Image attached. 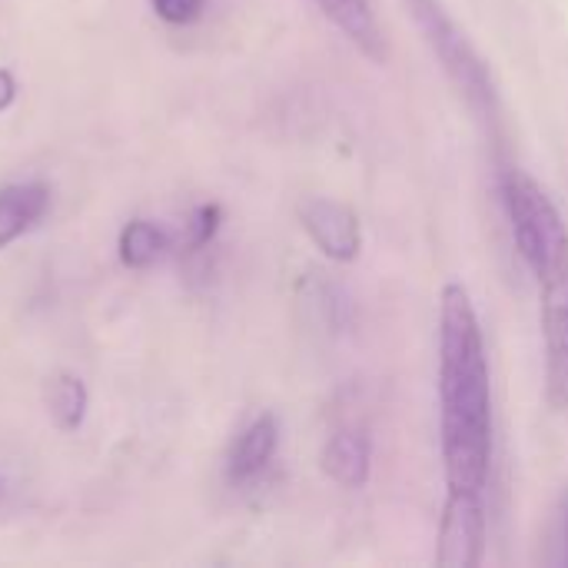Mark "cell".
Wrapping results in <instances>:
<instances>
[{"label":"cell","instance_id":"obj_1","mask_svg":"<svg viewBox=\"0 0 568 568\" xmlns=\"http://www.w3.org/2000/svg\"><path fill=\"white\" fill-rule=\"evenodd\" d=\"M439 446L446 493L486 496L493 473V379L479 313L463 283L439 293Z\"/></svg>","mask_w":568,"mask_h":568},{"label":"cell","instance_id":"obj_2","mask_svg":"<svg viewBox=\"0 0 568 568\" xmlns=\"http://www.w3.org/2000/svg\"><path fill=\"white\" fill-rule=\"evenodd\" d=\"M503 203L526 270L539 290L546 346V399L568 409V223L556 200L526 170H506Z\"/></svg>","mask_w":568,"mask_h":568},{"label":"cell","instance_id":"obj_3","mask_svg":"<svg viewBox=\"0 0 568 568\" xmlns=\"http://www.w3.org/2000/svg\"><path fill=\"white\" fill-rule=\"evenodd\" d=\"M406 7H409L423 40L429 43V50L436 53V60L443 63V70L456 83V90L469 100V106L479 110L483 116H496L499 93H496L489 63L473 47L466 30L449 17L443 0H406Z\"/></svg>","mask_w":568,"mask_h":568},{"label":"cell","instance_id":"obj_4","mask_svg":"<svg viewBox=\"0 0 568 568\" xmlns=\"http://www.w3.org/2000/svg\"><path fill=\"white\" fill-rule=\"evenodd\" d=\"M486 496H453L446 493L439 519L436 562L443 568H476L486 556Z\"/></svg>","mask_w":568,"mask_h":568},{"label":"cell","instance_id":"obj_5","mask_svg":"<svg viewBox=\"0 0 568 568\" xmlns=\"http://www.w3.org/2000/svg\"><path fill=\"white\" fill-rule=\"evenodd\" d=\"M300 223L313 246L333 263H353L363 250V226L356 210L339 200L310 196L300 203Z\"/></svg>","mask_w":568,"mask_h":568},{"label":"cell","instance_id":"obj_6","mask_svg":"<svg viewBox=\"0 0 568 568\" xmlns=\"http://www.w3.org/2000/svg\"><path fill=\"white\" fill-rule=\"evenodd\" d=\"M323 473L343 489H363L373 476V439L363 429H336L323 446Z\"/></svg>","mask_w":568,"mask_h":568},{"label":"cell","instance_id":"obj_7","mask_svg":"<svg viewBox=\"0 0 568 568\" xmlns=\"http://www.w3.org/2000/svg\"><path fill=\"white\" fill-rule=\"evenodd\" d=\"M313 3L359 53H366L369 60H386V40L373 0H313Z\"/></svg>","mask_w":568,"mask_h":568},{"label":"cell","instance_id":"obj_8","mask_svg":"<svg viewBox=\"0 0 568 568\" xmlns=\"http://www.w3.org/2000/svg\"><path fill=\"white\" fill-rule=\"evenodd\" d=\"M276 446H280V423L276 416L263 413L256 416L240 436L236 443L230 446V456H226V476L233 483H250L256 479L276 456Z\"/></svg>","mask_w":568,"mask_h":568},{"label":"cell","instance_id":"obj_9","mask_svg":"<svg viewBox=\"0 0 568 568\" xmlns=\"http://www.w3.org/2000/svg\"><path fill=\"white\" fill-rule=\"evenodd\" d=\"M50 206V190L43 183H10L0 186V250L23 236Z\"/></svg>","mask_w":568,"mask_h":568},{"label":"cell","instance_id":"obj_10","mask_svg":"<svg viewBox=\"0 0 568 568\" xmlns=\"http://www.w3.org/2000/svg\"><path fill=\"white\" fill-rule=\"evenodd\" d=\"M87 403H90L87 386L73 373H57L47 383V413L57 423V429H63V433L80 429V423L87 416Z\"/></svg>","mask_w":568,"mask_h":568},{"label":"cell","instance_id":"obj_11","mask_svg":"<svg viewBox=\"0 0 568 568\" xmlns=\"http://www.w3.org/2000/svg\"><path fill=\"white\" fill-rule=\"evenodd\" d=\"M166 246L170 236L150 220H130L120 233V260L130 270H146Z\"/></svg>","mask_w":568,"mask_h":568},{"label":"cell","instance_id":"obj_12","mask_svg":"<svg viewBox=\"0 0 568 568\" xmlns=\"http://www.w3.org/2000/svg\"><path fill=\"white\" fill-rule=\"evenodd\" d=\"M223 223V210L216 203H203L186 220V250H203Z\"/></svg>","mask_w":568,"mask_h":568},{"label":"cell","instance_id":"obj_13","mask_svg":"<svg viewBox=\"0 0 568 568\" xmlns=\"http://www.w3.org/2000/svg\"><path fill=\"white\" fill-rule=\"evenodd\" d=\"M156 17L166 20V23H193L200 13H203V3L206 0H150Z\"/></svg>","mask_w":568,"mask_h":568},{"label":"cell","instance_id":"obj_14","mask_svg":"<svg viewBox=\"0 0 568 568\" xmlns=\"http://www.w3.org/2000/svg\"><path fill=\"white\" fill-rule=\"evenodd\" d=\"M13 97H17V80H13L10 70L0 67V110H7L13 103Z\"/></svg>","mask_w":568,"mask_h":568},{"label":"cell","instance_id":"obj_15","mask_svg":"<svg viewBox=\"0 0 568 568\" xmlns=\"http://www.w3.org/2000/svg\"><path fill=\"white\" fill-rule=\"evenodd\" d=\"M562 562L568 566V496L562 503Z\"/></svg>","mask_w":568,"mask_h":568},{"label":"cell","instance_id":"obj_16","mask_svg":"<svg viewBox=\"0 0 568 568\" xmlns=\"http://www.w3.org/2000/svg\"><path fill=\"white\" fill-rule=\"evenodd\" d=\"M0 493H3V486H0Z\"/></svg>","mask_w":568,"mask_h":568}]
</instances>
